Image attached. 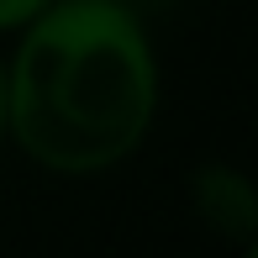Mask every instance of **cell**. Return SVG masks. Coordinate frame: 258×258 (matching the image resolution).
Listing matches in <instances>:
<instances>
[{"label": "cell", "mask_w": 258, "mask_h": 258, "mask_svg": "<svg viewBox=\"0 0 258 258\" xmlns=\"http://www.w3.org/2000/svg\"><path fill=\"white\" fill-rule=\"evenodd\" d=\"M248 258H258V237H253V242H248Z\"/></svg>", "instance_id": "cell-5"}, {"label": "cell", "mask_w": 258, "mask_h": 258, "mask_svg": "<svg viewBox=\"0 0 258 258\" xmlns=\"http://www.w3.org/2000/svg\"><path fill=\"white\" fill-rule=\"evenodd\" d=\"M0 132H6V58H0Z\"/></svg>", "instance_id": "cell-4"}, {"label": "cell", "mask_w": 258, "mask_h": 258, "mask_svg": "<svg viewBox=\"0 0 258 258\" xmlns=\"http://www.w3.org/2000/svg\"><path fill=\"white\" fill-rule=\"evenodd\" d=\"M190 206L227 242L258 237V184L242 169H232V163H201L190 174Z\"/></svg>", "instance_id": "cell-2"}, {"label": "cell", "mask_w": 258, "mask_h": 258, "mask_svg": "<svg viewBox=\"0 0 258 258\" xmlns=\"http://www.w3.org/2000/svg\"><path fill=\"white\" fill-rule=\"evenodd\" d=\"M53 0H0V32H21L32 16H42Z\"/></svg>", "instance_id": "cell-3"}, {"label": "cell", "mask_w": 258, "mask_h": 258, "mask_svg": "<svg viewBox=\"0 0 258 258\" xmlns=\"http://www.w3.org/2000/svg\"><path fill=\"white\" fill-rule=\"evenodd\" d=\"M6 63V132L53 174H100L148 137L158 63L121 0H53Z\"/></svg>", "instance_id": "cell-1"}]
</instances>
